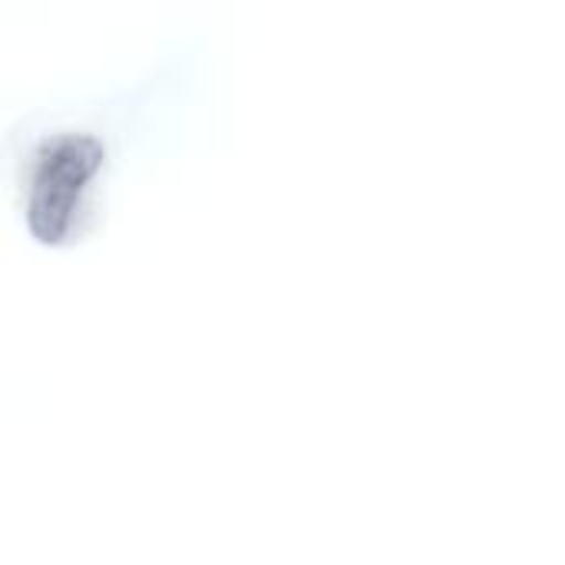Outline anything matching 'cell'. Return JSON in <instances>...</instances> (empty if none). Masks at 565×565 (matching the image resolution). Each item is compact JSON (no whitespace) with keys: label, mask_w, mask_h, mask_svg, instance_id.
<instances>
[{"label":"cell","mask_w":565,"mask_h":565,"mask_svg":"<svg viewBox=\"0 0 565 565\" xmlns=\"http://www.w3.org/2000/svg\"><path fill=\"white\" fill-rule=\"evenodd\" d=\"M103 162L106 146L89 132H56L40 142L26 182V228L40 245L56 248L76 235Z\"/></svg>","instance_id":"1"}]
</instances>
